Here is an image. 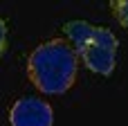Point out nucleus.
Masks as SVG:
<instances>
[{
    "instance_id": "1",
    "label": "nucleus",
    "mask_w": 128,
    "mask_h": 126,
    "mask_svg": "<svg viewBox=\"0 0 128 126\" xmlns=\"http://www.w3.org/2000/svg\"><path fill=\"white\" fill-rule=\"evenodd\" d=\"M79 72V56L65 38H52L40 43L27 61L29 81L45 95L68 92Z\"/></svg>"
},
{
    "instance_id": "2",
    "label": "nucleus",
    "mask_w": 128,
    "mask_h": 126,
    "mask_svg": "<svg viewBox=\"0 0 128 126\" xmlns=\"http://www.w3.org/2000/svg\"><path fill=\"white\" fill-rule=\"evenodd\" d=\"M65 41L76 52L79 61L94 74H112L117 65L119 41L108 27H99L86 20H70L63 25Z\"/></svg>"
},
{
    "instance_id": "3",
    "label": "nucleus",
    "mask_w": 128,
    "mask_h": 126,
    "mask_svg": "<svg viewBox=\"0 0 128 126\" xmlns=\"http://www.w3.org/2000/svg\"><path fill=\"white\" fill-rule=\"evenodd\" d=\"M9 124L11 126H52L54 113L52 106L38 97H22L18 99L9 110Z\"/></svg>"
},
{
    "instance_id": "4",
    "label": "nucleus",
    "mask_w": 128,
    "mask_h": 126,
    "mask_svg": "<svg viewBox=\"0 0 128 126\" xmlns=\"http://www.w3.org/2000/svg\"><path fill=\"white\" fill-rule=\"evenodd\" d=\"M110 9H112L115 18L119 20V25H124L128 29V0H112Z\"/></svg>"
},
{
    "instance_id": "5",
    "label": "nucleus",
    "mask_w": 128,
    "mask_h": 126,
    "mask_svg": "<svg viewBox=\"0 0 128 126\" xmlns=\"http://www.w3.org/2000/svg\"><path fill=\"white\" fill-rule=\"evenodd\" d=\"M4 50H7V23L0 18V56L4 54Z\"/></svg>"
}]
</instances>
